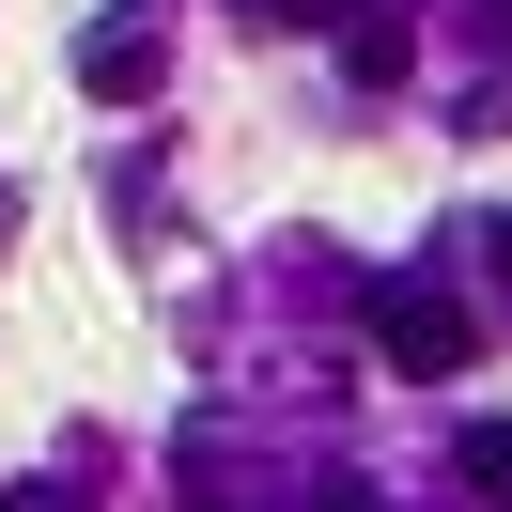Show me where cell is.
Segmentation results:
<instances>
[{"instance_id":"1","label":"cell","mask_w":512,"mask_h":512,"mask_svg":"<svg viewBox=\"0 0 512 512\" xmlns=\"http://www.w3.org/2000/svg\"><path fill=\"white\" fill-rule=\"evenodd\" d=\"M357 326H373V357H388V373H466V357H481L466 280H435V264H388V280H357Z\"/></svg>"},{"instance_id":"2","label":"cell","mask_w":512,"mask_h":512,"mask_svg":"<svg viewBox=\"0 0 512 512\" xmlns=\"http://www.w3.org/2000/svg\"><path fill=\"white\" fill-rule=\"evenodd\" d=\"M78 94L94 109H156L171 94V0H109L94 32H78Z\"/></svg>"},{"instance_id":"3","label":"cell","mask_w":512,"mask_h":512,"mask_svg":"<svg viewBox=\"0 0 512 512\" xmlns=\"http://www.w3.org/2000/svg\"><path fill=\"white\" fill-rule=\"evenodd\" d=\"M404 63H419V32H404V0H373V16H342V78H373V94H388Z\"/></svg>"},{"instance_id":"4","label":"cell","mask_w":512,"mask_h":512,"mask_svg":"<svg viewBox=\"0 0 512 512\" xmlns=\"http://www.w3.org/2000/svg\"><path fill=\"white\" fill-rule=\"evenodd\" d=\"M450 481H466V497H497V512H512V419H466V435H450Z\"/></svg>"},{"instance_id":"5","label":"cell","mask_w":512,"mask_h":512,"mask_svg":"<svg viewBox=\"0 0 512 512\" xmlns=\"http://www.w3.org/2000/svg\"><path fill=\"white\" fill-rule=\"evenodd\" d=\"M466 47H481V63H512V0H466Z\"/></svg>"},{"instance_id":"6","label":"cell","mask_w":512,"mask_h":512,"mask_svg":"<svg viewBox=\"0 0 512 512\" xmlns=\"http://www.w3.org/2000/svg\"><path fill=\"white\" fill-rule=\"evenodd\" d=\"M481 280H497V311H512V218H481Z\"/></svg>"},{"instance_id":"7","label":"cell","mask_w":512,"mask_h":512,"mask_svg":"<svg viewBox=\"0 0 512 512\" xmlns=\"http://www.w3.org/2000/svg\"><path fill=\"white\" fill-rule=\"evenodd\" d=\"M249 16H373V0H249Z\"/></svg>"},{"instance_id":"8","label":"cell","mask_w":512,"mask_h":512,"mask_svg":"<svg viewBox=\"0 0 512 512\" xmlns=\"http://www.w3.org/2000/svg\"><path fill=\"white\" fill-rule=\"evenodd\" d=\"M326 512H373V497H357V481H326Z\"/></svg>"},{"instance_id":"9","label":"cell","mask_w":512,"mask_h":512,"mask_svg":"<svg viewBox=\"0 0 512 512\" xmlns=\"http://www.w3.org/2000/svg\"><path fill=\"white\" fill-rule=\"evenodd\" d=\"M0 233H16V202H0Z\"/></svg>"}]
</instances>
